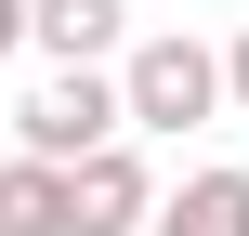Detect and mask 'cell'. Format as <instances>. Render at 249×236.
<instances>
[{"instance_id":"1","label":"cell","mask_w":249,"mask_h":236,"mask_svg":"<svg viewBox=\"0 0 249 236\" xmlns=\"http://www.w3.org/2000/svg\"><path fill=\"white\" fill-rule=\"evenodd\" d=\"M105 145H131V118H118V79H92V66H53L13 105V158H39V171H79Z\"/></svg>"},{"instance_id":"2","label":"cell","mask_w":249,"mask_h":236,"mask_svg":"<svg viewBox=\"0 0 249 236\" xmlns=\"http://www.w3.org/2000/svg\"><path fill=\"white\" fill-rule=\"evenodd\" d=\"M118 118L131 131H197V118H223V53L210 39H131V66H118Z\"/></svg>"},{"instance_id":"3","label":"cell","mask_w":249,"mask_h":236,"mask_svg":"<svg viewBox=\"0 0 249 236\" xmlns=\"http://www.w3.org/2000/svg\"><path fill=\"white\" fill-rule=\"evenodd\" d=\"M144 223H158V171L131 145H105V158L66 171V236H144Z\"/></svg>"},{"instance_id":"4","label":"cell","mask_w":249,"mask_h":236,"mask_svg":"<svg viewBox=\"0 0 249 236\" xmlns=\"http://www.w3.org/2000/svg\"><path fill=\"white\" fill-rule=\"evenodd\" d=\"M118 26H131V0H26V39H39L53 66H92V53H118Z\"/></svg>"},{"instance_id":"5","label":"cell","mask_w":249,"mask_h":236,"mask_svg":"<svg viewBox=\"0 0 249 236\" xmlns=\"http://www.w3.org/2000/svg\"><path fill=\"white\" fill-rule=\"evenodd\" d=\"M144 236H249V171H197L184 197H158Z\"/></svg>"},{"instance_id":"6","label":"cell","mask_w":249,"mask_h":236,"mask_svg":"<svg viewBox=\"0 0 249 236\" xmlns=\"http://www.w3.org/2000/svg\"><path fill=\"white\" fill-rule=\"evenodd\" d=\"M0 236H66V171L0 158Z\"/></svg>"},{"instance_id":"7","label":"cell","mask_w":249,"mask_h":236,"mask_svg":"<svg viewBox=\"0 0 249 236\" xmlns=\"http://www.w3.org/2000/svg\"><path fill=\"white\" fill-rule=\"evenodd\" d=\"M223 105H236V118H249V26H236V39H223Z\"/></svg>"},{"instance_id":"8","label":"cell","mask_w":249,"mask_h":236,"mask_svg":"<svg viewBox=\"0 0 249 236\" xmlns=\"http://www.w3.org/2000/svg\"><path fill=\"white\" fill-rule=\"evenodd\" d=\"M13 39H26V0H0V53H13Z\"/></svg>"}]
</instances>
